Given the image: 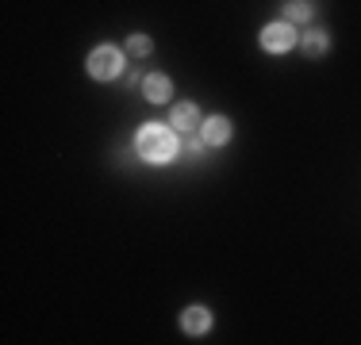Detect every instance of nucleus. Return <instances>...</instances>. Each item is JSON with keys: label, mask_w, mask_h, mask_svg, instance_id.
Masks as SVG:
<instances>
[{"label": "nucleus", "mask_w": 361, "mask_h": 345, "mask_svg": "<svg viewBox=\"0 0 361 345\" xmlns=\"http://www.w3.org/2000/svg\"><path fill=\"white\" fill-rule=\"evenodd\" d=\"M135 153L150 165H169V161L180 153V142L173 134V127H161V123H146L135 131Z\"/></svg>", "instance_id": "nucleus-1"}, {"label": "nucleus", "mask_w": 361, "mask_h": 345, "mask_svg": "<svg viewBox=\"0 0 361 345\" xmlns=\"http://www.w3.org/2000/svg\"><path fill=\"white\" fill-rule=\"evenodd\" d=\"M119 73H123V50L97 46L89 54V77H92V81H116Z\"/></svg>", "instance_id": "nucleus-2"}, {"label": "nucleus", "mask_w": 361, "mask_h": 345, "mask_svg": "<svg viewBox=\"0 0 361 345\" xmlns=\"http://www.w3.org/2000/svg\"><path fill=\"white\" fill-rule=\"evenodd\" d=\"M262 50L265 54H288V50H296V42H300V34H296V27L292 23H265L262 27Z\"/></svg>", "instance_id": "nucleus-3"}, {"label": "nucleus", "mask_w": 361, "mask_h": 345, "mask_svg": "<svg viewBox=\"0 0 361 345\" xmlns=\"http://www.w3.org/2000/svg\"><path fill=\"white\" fill-rule=\"evenodd\" d=\"M212 310L208 307H200V303H192V307H185V315H180V330L188 334V338H204V334L212 330Z\"/></svg>", "instance_id": "nucleus-4"}, {"label": "nucleus", "mask_w": 361, "mask_h": 345, "mask_svg": "<svg viewBox=\"0 0 361 345\" xmlns=\"http://www.w3.org/2000/svg\"><path fill=\"white\" fill-rule=\"evenodd\" d=\"M169 123H173V131H180V134H196V131H200V123H204V115H200L196 104H173Z\"/></svg>", "instance_id": "nucleus-5"}, {"label": "nucleus", "mask_w": 361, "mask_h": 345, "mask_svg": "<svg viewBox=\"0 0 361 345\" xmlns=\"http://www.w3.org/2000/svg\"><path fill=\"white\" fill-rule=\"evenodd\" d=\"M142 96L150 100V104H166L169 96H173V81H169L166 73H150V77H142Z\"/></svg>", "instance_id": "nucleus-6"}, {"label": "nucleus", "mask_w": 361, "mask_h": 345, "mask_svg": "<svg viewBox=\"0 0 361 345\" xmlns=\"http://www.w3.org/2000/svg\"><path fill=\"white\" fill-rule=\"evenodd\" d=\"M200 138H204L208 146H227V142H231V123H227L223 115H208V119L200 123Z\"/></svg>", "instance_id": "nucleus-7"}, {"label": "nucleus", "mask_w": 361, "mask_h": 345, "mask_svg": "<svg viewBox=\"0 0 361 345\" xmlns=\"http://www.w3.org/2000/svg\"><path fill=\"white\" fill-rule=\"evenodd\" d=\"M300 50H304L307 58H323L326 50H331V39H326V31H304L300 34Z\"/></svg>", "instance_id": "nucleus-8"}, {"label": "nucleus", "mask_w": 361, "mask_h": 345, "mask_svg": "<svg viewBox=\"0 0 361 345\" xmlns=\"http://www.w3.org/2000/svg\"><path fill=\"white\" fill-rule=\"evenodd\" d=\"M312 15H315L312 0H288L285 4V23H307Z\"/></svg>", "instance_id": "nucleus-9"}, {"label": "nucleus", "mask_w": 361, "mask_h": 345, "mask_svg": "<svg viewBox=\"0 0 361 345\" xmlns=\"http://www.w3.org/2000/svg\"><path fill=\"white\" fill-rule=\"evenodd\" d=\"M154 50V42L146 39V34H131V39H127V54L131 58H146Z\"/></svg>", "instance_id": "nucleus-10"}, {"label": "nucleus", "mask_w": 361, "mask_h": 345, "mask_svg": "<svg viewBox=\"0 0 361 345\" xmlns=\"http://www.w3.org/2000/svg\"><path fill=\"white\" fill-rule=\"evenodd\" d=\"M185 150H188V153H192V158H200V153H204V150H208V142H204V138H200V134H192V138H188V146H185Z\"/></svg>", "instance_id": "nucleus-11"}]
</instances>
